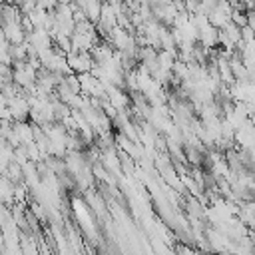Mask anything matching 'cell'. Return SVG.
<instances>
[{
	"mask_svg": "<svg viewBox=\"0 0 255 255\" xmlns=\"http://www.w3.org/2000/svg\"><path fill=\"white\" fill-rule=\"evenodd\" d=\"M235 147L237 149H255V124L247 122L235 131Z\"/></svg>",
	"mask_w": 255,
	"mask_h": 255,
	"instance_id": "6da1fadb",
	"label": "cell"
},
{
	"mask_svg": "<svg viewBox=\"0 0 255 255\" xmlns=\"http://www.w3.org/2000/svg\"><path fill=\"white\" fill-rule=\"evenodd\" d=\"M237 219L249 227V225L255 221V201H245V203H241V209H239Z\"/></svg>",
	"mask_w": 255,
	"mask_h": 255,
	"instance_id": "7a4b0ae2",
	"label": "cell"
},
{
	"mask_svg": "<svg viewBox=\"0 0 255 255\" xmlns=\"http://www.w3.org/2000/svg\"><path fill=\"white\" fill-rule=\"evenodd\" d=\"M247 28H251L255 32V10H247Z\"/></svg>",
	"mask_w": 255,
	"mask_h": 255,
	"instance_id": "3957f363",
	"label": "cell"
}]
</instances>
